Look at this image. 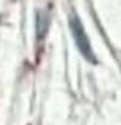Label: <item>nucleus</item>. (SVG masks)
<instances>
[{
    "instance_id": "1",
    "label": "nucleus",
    "mask_w": 121,
    "mask_h": 125,
    "mask_svg": "<svg viewBox=\"0 0 121 125\" xmlns=\"http://www.w3.org/2000/svg\"><path fill=\"white\" fill-rule=\"evenodd\" d=\"M70 25H71V32L74 35V40H75V44L80 50V53L90 62H96V57H95V53L92 50V44L89 41V37L84 31V27L80 21V18L75 15V13H71L70 16Z\"/></svg>"
}]
</instances>
